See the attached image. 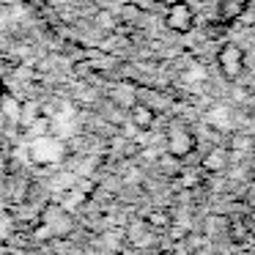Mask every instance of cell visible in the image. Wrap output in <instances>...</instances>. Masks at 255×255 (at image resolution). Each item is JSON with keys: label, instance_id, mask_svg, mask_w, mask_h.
Returning a JSON list of instances; mask_svg holds the SVG:
<instances>
[{"label": "cell", "instance_id": "2", "mask_svg": "<svg viewBox=\"0 0 255 255\" xmlns=\"http://www.w3.org/2000/svg\"><path fill=\"white\" fill-rule=\"evenodd\" d=\"M165 25L167 30H173V33H189L195 25V11L192 6H187V3H176V6H167L165 11Z\"/></svg>", "mask_w": 255, "mask_h": 255}, {"label": "cell", "instance_id": "3", "mask_svg": "<svg viewBox=\"0 0 255 255\" xmlns=\"http://www.w3.org/2000/svg\"><path fill=\"white\" fill-rule=\"evenodd\" d=\"M167 145H170V151H173L176 156L187 154V151H192V145H195L192 132H189V129H184V127H176V129L170 132V140H167Z\"/></svg>", "mask_w": 255, "mask_h": 255}, {"label": "cell", "instance_id": "8", "mask_svg": "<svg viewBox=\"0 0 255 255\" xmlns=\"http://www.w3.org/2000/svg\"><path fill=\"white\" fill-rule=\"evenodd\" d=\"M96 22H99V25H105V28H110V30H113V22H116V19H113V14H107V11H99V14H96Z\"/></svg>", "mask_w": 255, "mask_h": 255}, {"label": "cell", "instance_id": "9", "mask_svg": "<svg viewBox=\"0 0 255 255\" xmlns=\"http://www.w3.org/2000/svg\"><path fill=\"white\" fill-rule=\"evenodd\" d=\"M0 255H25V253L17 247H8V244H0Z\"/></svg>", "mask_w": 255, "mask_h": 255}, {"label": "cell", "instance_id": "1", "mask_svg": "<svg viewBox=\"0 0 255 255\" xmlns=\"http://www.w3.org/2000/svg\"><path fill=\"white\" fill-rule=\"evenodd\" d=\"M217 66H220L222 77L239 80L244 74V66H247V61H244V50L239 44H233V41L222 44L220 52H217Z\"/></svg>", "mask_w": 255, "mask_h": 255}, {"label": "cell", "instance_id": "6", "mask_svg": "<svg viewBox=\"0 0 255 255\" xmlns=\"http://www.w3.org/2000/svg\"><path fill=\"white\" fill-rule=\"evenodd\" d=\"M118 19H121V22H137V19H140V6H134V3H127V6H121V14H118Z\"/></svg>", "mask_w": 255, "mask_h": 255}, {"label": "cell", "instance_id": "11", "mask_svg": "<svg viewBox=\"0 0 255 255\" xmlns=\"http://www.w3.org/2000/svg\"><path fill=\"white\" fill-rule=\"evenodd\" d=\"M159 3L167 8V6H176V3H181V0H159Z\"/></svg>", "mask_w": 255, "mask_h": 255}, {"label": "cell", "instance_id": "4", "mask_svg": "<svg viewBox=\"0 0 255 255\" xmlns=\"http://www.w3.org/2000/svg\"><path fill=\"white\" fill-rule=\"evenodd\" d=\"M129 116H132L134 127H140V129H148L151 124H154V110H151L148 105H140V102H134V105L129 107Z\"/></svg>", "mask_w": 255, "mask_h": 255}, {"label": "cell", "instance_id": "5", "mask_svg": "<svg viewBox=\"0 0 255 255\" xmlns=\"http://www.w3.org/2000/svg\"><path fill=\"white\" fill-rule=\"evenodd\" d=\"M247 6V0H222L220 3V17L222 19H233V17H239V14H242V8Z\"/></svg>", "mask_w": 255, "mask_h": 255}, {"label": "cell", "instance_id": "10", "mask_svg": "<svg viewBox=\"0 0 255 255\" xmlns=\"http://www.w3.org/2000/svg\"><path fill=\"white\" fill-rule=\"evenodd\" d=\"M0 203H3V145H0Z\"/></svg>", "mask_w": 255, "mask_h": 255}, {"label": "cell", "instance_id": "7", "mask_svg": "<svg viewBox=\"0 0 255 255\" xmlns=\"http://www.w3.org/2000/svg\"><path fill=\"white\" fill-rule=\"evenodd\" d=\"M19 118H22V124H33L36 118H39V107H36V102H25L22 110H19Z\"/></svg>", "mask_w": 255, "mask_h": 255}]
</instances>
